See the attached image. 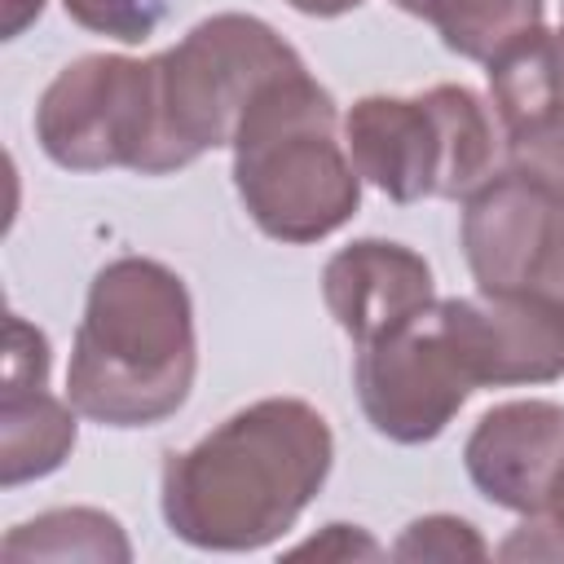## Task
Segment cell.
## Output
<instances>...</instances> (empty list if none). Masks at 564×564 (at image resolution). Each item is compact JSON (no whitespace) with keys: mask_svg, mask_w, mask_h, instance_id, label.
<instances>
[{"mask_svg":"<svg viewBox=\"0 0 564 564\" xmlns=\"http://www.w3.org/2000/svg\"><path fill=\"white\" fill-rule=\"evenodd\" d=\"M463 467L494 507L516 516L546 511L564 467V405L524 397L485 410L463 445Z\"/></svg>","mask_w":564,"mask_h":564,"instance_id":"9","label":"cell"},{"mask_svg":"<svg viewBox=\"0 0 564 564\" xmlns=\"http://www.w3.org/2000/svg\"><path fill=\"white\" fill-rule=\"evenodd\" d=\"M291 560H304V555H317V560H379L383 546L361 529V524H326L322 533H313L308 542L291 546L286 551Z\"/></svg>","mask_w":564,"mask_h":564,"instance_id":"19","label":"cell"},{"mask_svg":"<svg viewBox=\"0 0 564 564\" xmlns=\"http://www.w3.org/2000/svg\"><path fill=\"white\" fill-rule=\"evenodd\" d=\"M322 300L335 326L361 348L436 304L432 264L392 238H357L322 269Z\"/></svg>","mask_w":564,"mask_h":564,"instance_id":"11","label":"cell"},{"mask_svg":"<svg viewBox=\"0 0 564 564\" xmlns=\"http://www.w3.org/2000/svg\"><path fill=\"white\" fill-rule=\"evenodd\" d=\"M546 516L564 529V467H560V476H555V489H551V498H546Z\"/></svg>","mask_w":564,"mask_h":564,"instance_id":"22","label":"cell"},{"mask_svg":"<svg viewBox=\"0 0 564 564\" xmlns=\"http://www.w3.org/2000/svg\"><path fill=\"white\" fill-rule=\"evenodd\" d=\"M70 22L93 35H110L119 44H141L159 31L167 4L163 0H62Z\"/></svg>","mask_w":564,"mask_h":564,"instance_id":"17","label":"cell"},{"mask_svg":"<svg viewBox=\"0 0 564 564\" xmlns=\"http://www.w3.org/2000/svg\"><path fill=\"white\" fill-rule=\"evenodd\" d=\"M308 70L304 57L251 13H212L154 57V145L141 176L189 167L207 150L234 145L251 101Z\"/></svg>","mask_w":564,"mask_h":564,"instance_id":"4","label":"cell"},{"mask_svg":"<svg viewBox=\"0 0 564 564\" xmlns=\"http://www.w3.org/2000/svg\"><path fill=\"white\" fill-rule=\"evenodd\" d=\"M344 145L361 181L392 203L467 198L502 167V137L467 84H432L419 97L370 93L344 115Z\"/></svg>","mask_w":564,"mask_h":564,"instance_id":"5","label":"cell"},{"mask_svg":"<svg viewBox=\"0 0 564 564\" xmlns=\"http://www.w3.org/2000/svg\"><path fill=\"white\" fill-rule=\"evenodd\" d=\"M0 555L9 564L18 560H106V564H128L132 542L123 524L110 511L97 507H57L35 520H22L4 533Z\"/></svg>","mask_w":564,"mask_h":564,"instance_id":"14","label":"cell"},{"mask_svg":"<svg viewBox=\"0 0 564 564\" xmlns=\"http://www.w3.org/2000/svg\"><path fill=\"white\" fill-rule=\"evenodd\" d=\"M489 101L502 141L564 119V31L533 26L489 62Z\"/></svg>","mask_w":564,"mask_h":564,"instance_id":"12","label":"cell"},{"mask_svg":"<svg viewBox=\"0 0 564 564\" xmlns=\"http://www.w3.org/2000/svg\"><path fill=\"white\" fill-rule=\"evenodd\" d=\"M198 375L189 286L150 256H119L88 282L75 326L66 401L101 427H154L172 419Z\"/></svg>","mask_w":564,"mask_h":564,"instance_id":"2","label":"cell"},{"mask_svg":"<svg viewBox=\"0 0 564 564\" xmlns=\"http://www.w3.org/2000/svg\"><path fill=\"white\" fill-rule=\"evenodd\" d=\"M392 560H441V564H458V560H489V542L476 533L471 520L463 516H419L401 529V538L388 546Z\"/></svg>","mask_w":564,"mask_h":564,"instance_id":"15","label":"cell"},{"mask_svg":"<svg viewBox=\"0 0 564 564\" xmlns=\"http://www.w3.org/2000/svg\"><path fill=\"white\" fill-rule=\"evenodd\" d=\"M476 388L564 379V308L533 291H480L436 300Z\"/></svg>","mask_w":564,"mask_h":564,"instance_id":"8","label":"cell"},{"mask_svg":"<svg viewBox=\"0 0 564 564\" xmlns=\"http://www.w3.org/2000/svg\"><path fill=\"white\" fill-rule=\"evenodd\" d=\"M560 22H564V4H560ZM560 31H564V26H560Z\"/></svg>","mask_w":564,"mask_h":564,"instance_id":"23","label":"cell"},{"mask_svg":"<svg viewBox=\"0 0 564 564\" xmlns=\"http://www.w3.org/2000/svg\"><path fill=\"white\" fill-rule=\"evenodd\" d=\"M295 13H304V18H344V13H352V9H361L366 0H286Z\"/></svg>","mask_w":564,"mask_h":564,"instance_id":"21","label":"cell"},{"mask_svg":"<svg viewBox=\"0 0 564 564\" xmlns=\"http://www.w3.org/2000/svg\"><path fill=\"white\" fill-rule=\"evenodd\" d=\"M520 291H533V295H546L564 308V207L555 203L551 220H546V234L533 251V264L524 273V286Z\"/></svg>","mask_w":564,"mask_h":564,"instance_id":"18","label":"cell"},{"mask_svg":"<svg viewBox=\"0 0 564 564\" xmlns=\"http://www.w3.org/2000/svg\"><path fill=\"white\" fill-rule=\"evenodd\" d=\"M352 383L366 423L397 445L436 441L476 392L436 304L414 322L361 344Z\"/></svg>","mask_w":564,"mask_h":564,"instance_id":"7","label":"cell"},{"mask_svg":"<svg viewBox=\"0 0 564 564\" xmlns=\"http://www.w3.org/2000/svg\"><path fill=\"white\" fill-rule=\"evenodd\" d=\"M401 13L436 26L441 44L467 62H489L516 35L542 26L546 0H392Z\"/></svg>","mask_w":564,"mask_h":564,"instance_id":"13","label":"cell"},{"mask_svg":"<svg viewBox=\"0 0 564 564\" xmlns=\"http://www.w3.org/2000/svg\"><path fill=\"white\" fill-rule=\"evenodd\" d=\"M330 463L326 414L300 397H264L167 454L159 507L167 529L198 551H264L295 529Z\"/></svg>","mask_w":564,"mask_h":564,"instance_id":"1","label":"cell"},{"mask_svg":"<svg viewBox=\"0 0 564 564\" xmlns=\"http://www.w3.org/2000/svg\"><path fill=\"white\" fill-rule=\"evenodd\" d=\"M229 150L234 189L273 242H322L361 207V176L344 145L339 106L308 70L269 84Z\"/></svg>","mask_w":564,"mask_h":564,"instance_id":"3","label":"cell"},{"mask_svg":"<svg viewBox=\"0 0 564 564\" xmlns=\"http://www.w3.org/2000/svg\"><path fill=\"white\" fill-rule=\"evenodd\" d=\"M75 405L48 392V335L26 317L4 330V392H0V485L40 480L57 471L79 436Z\"/></svg>","mask_w":564,"mask_h":564,"instance_id":"10","label":"cell"},{"mask_svg":"<svg viewBox=\"0 0 564 564\" xmlns=\"http://www.w3.org/2000/svg\"><path fill=\"white\" fill-rule=\"evenodd\" d=\"M498 560H564V529L546 511H533L498 546Z\"/></svg>","mask_w":564,"mask_h":564,"instance_id":"20","label":"cell"},{"mask_svg":"<svg viewBox=\"0 0 564 564\" xmlns=\"http://www.w3.org/2000/svg\"><path fill=\"white\" fill-rule=\"evenodd\" d=\"M502 167L533 181L551 203L564 207V119L502 141Z\"/></svg>","mask_w":564,"mask_h":564,"instance_id":"16","label":"cell"},{"mask_svg":"<svg viewBox=\"0 0 564 564\" xmlns=\"http://www.w3.org/2000/svg\"><path fill=\"white\" fill-rule=\"evenodd\" d=\"M35 141L66 172H145L154 145V57L84 53L35 101Z\"/></svg>","mask_w":564,"mask_h":564,"instance_id":"6","label":"cell"}]
</instances>
